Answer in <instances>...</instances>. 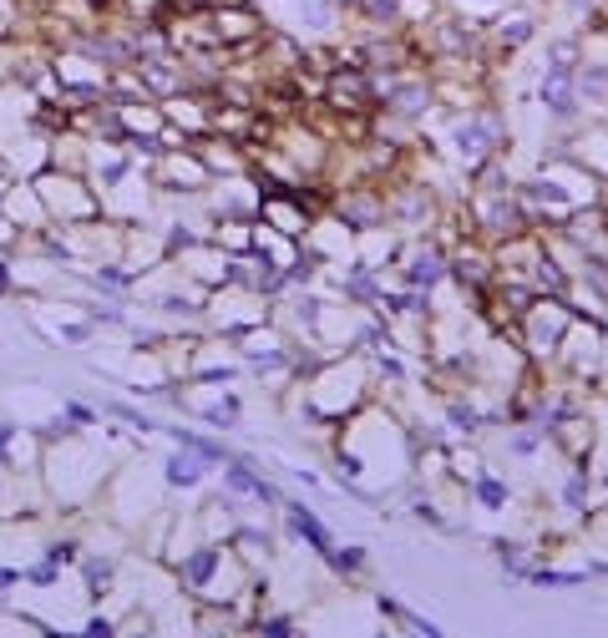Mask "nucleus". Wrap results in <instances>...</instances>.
I'll return each mask as SVG.
<instances>
[{
	"label": "nucleus",
	"instance_id": "nucleus-4",
	"mask_svg": "<svg viewBox=\"0 0 608 638\" xmlns=\"http://www.w3.org/2000/svg\"><path fill=\"white\" fill-rule=\"evenodd\" d=\"M239 411H244V406H239V395H213V401L203 406V421L228 431V426H239Z\"/></svg>",
	"mask_w": 608,
	"mask_h": 638
},
{
	"label": "nucleus",
	"instance_id": "nucleus-6",
	"mask_svg": "<svg viewBox=\"0 0 608 638\" xmlns=\"http://www.w3.org/2000/svg\"><path fill=\"white\" fill-rule=\"evenodd\" d=\"M82 573H87V588H92V593H107V588H112V563H97V557H87Z\"/></svg>",
	"mask_w": 608,
	"mask_h": 638
},
{
	"label": "nucleus",
	"instance_id": "nucleus-9",
	"mask_svg": "<svg viewBox=\"0 0 608 638\" xmlns=\"http://www.w3.org/2000/svg\"><path fill=\"white\" fill-rule=\"evenodd\" d=\"M26 583H36V588H51V583H56V563H51V557H46L41 568H31V573H26Z\"/></svg>",
	"mask_w": 608,
	"mask_h": 638
},
{
	"label": "nucleus",
	"instance_id": "nucleus-8",
	"mask_svg": "<svg viewBox=\"0 0 608 638\" xmlns=\"http://www.w3.org/2000/svg\"><path fill=\"white\" fill-rule=\"evenodd\" d=\"M477 497H482V507H507V487H502V482H492V476L477 487Z\"/></svg>",
	"mask_w": 608,
	"mask_h": 638
},
{
	"label": "nucleus",
	"instance_id": "nucleus-11",
	"mask_svg": "<svg viewBox=\"0 0 608 638\" xmlns=\"http://www.w3.org/2000/svg\"><path fill=\"white\" fill-rule=\"evenodd\" d=\"M66 416H71V426H92V411H87L82 401H71V406H66Z\"/></svg>",
	"mask_w": 608,
	"mask_h": 638
},
{
	"label": "nucleus",
	"instance_id": "nucleus-10",
	"mask_svg": "<svg viewBox=\"0 0 608 638\" xmlns=\"http://www.w3.org/2000/svg\"><path fill=\"white\" fill-rule=\"evenodd\" d=\"M46 557H51V563H66V557H76V542H51Z\"/></svg>",
	"mask_w": 608,
	"mask_h": 638
},
{
	"label": "nucleus",
	"instance_id": "nucleus-1",
	"mask_svg": "<svg viewBox=\"0 0 608 638\" xmlns=\"http://www.w3.org/2000/svg\"><path fill=\"white\" fill-rule=\"evenodd\" d=\"M451 274V264H446V254L441 249H416L411 259H406V279H411V289H431V284H441Z\"/></svg>",
	"mask_w": 608,
	"mask_h": 638
},
{
	"label": "nucleus",
	"instance_id": "nucleus-14",
	"mask_svg": "<svg viewBox=\"0 0 608 638\" xmlns=\"http://www.w3.org/2000/svg\"><path fill=\"white\" fill-rule=\"evenodd\" d=\"M487 6H497V0H487Z\"/></svg>",
	"mask_w": 608,
	"mask_h": 638
},
{
	"label": "nucleus",
	"instance_id": "nucleus-7",
	"mask_svg": "<svg viewBox=\"0 0 608 638\" xmlns=\"http://www.w3.org/2000/svg\"><path fill=\"white\" fill-rule=\"evenodd\" d=\"M330 563H335L340 573H360V568H365V552H360V547H345V552H330Z\"/></svg>",
	"mask_w": 608,
	"mask_h": 638
},
{
	"label": "nucleus",
	"instance_id": "nucleus-5",
	"mask_svg": "<svg viewBox=\"0 0 608 638\" xmlns=\"http://www.w3.org/2000/svg\"><path fill=\"white\" fill-rule=\"evenodd\" d=\"M254 633H269V638H294V633H299V623H294L289 613H269L264 623H254Z\"/></svg>",
	"mask_w": 608,
	"mask_h": 638
},
{
	"label": "nucleus",
	"instance_id": "nucleus-3",
	"mask_svg": "<svg viewBox=\"0 0 608 638\" xmlns=\"http://www.w3.org/2000/svg\"><path fill=\"white\" fill-rule=\"evenodd\" d=\"M203 456L193 451V456H168V487H198L203 482Z\"/></svg>",
	"mask_w": 608,
	"mask_h": 638
},
{
	"label": "nucleus",
	"instance_id": "nucleus-12",
	"mask_svg": "<svg viewBox=\"0 0 608 638\" xmlns=\"http://www.w3.org/2000/svg\"><path fill=\"white\" fill-rule=\"evenodd\" d=\"M6 289H11V269H6V264H0V294H6Z\"/></svg>",
	"mask_w": 608,
	"mask_h": 638
},
{
	"label": "nucleus",
	"instance_id": "nucleus-13",
	"mask_svg": "<svg viewBox=\"0 0 608 638\" xmlns=\"http://www.w3.org/2000/svg\"><path fill=\"white\" fill-rule=\"evenodd\" d=\"M335 6H345V11H355V6H360V0H335Z\"/></svg>",
	"mask_w": 608,
	"mask_h": 638
},
{
	"label": "nucleus",
	"instance_id": "nucleus-2",
	"mask_svg": "<svg viewBox=\"0 0 608 638\" xmlns=\"http://www.w3.org/2000/svg\"><path fill=\"white\" fill-rule=\"evenodd\" d=\"M284 512H289V522H294V532H299L304 542H310L315 552H325V557L335 552V542H330V527H325V522H320V517L310 512V507H299V502H289Z\"/></svg>",
	"mask_w": 608,
	"mask_h": 638
}]
</instances>
